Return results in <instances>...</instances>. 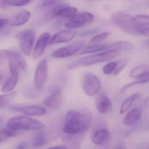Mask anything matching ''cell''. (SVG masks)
Segmentation results:
<instances>
[{
  "mask_svg": "<svg viewBox=\"0 0 149 149\" xmlns=\"http://www.w3.org/2000/svg\"><path fill=\"white\" fill-rule=\"evenodd\" d=\"M149 70L148 65L145 64H141L131 70L130 73L131 77L133 78H139L143 75L147 73Z\"/></svg>",
  "mask_w": 149,
  "mask_h": 149,
  "instance_id": "cell-26",
  "label": "cell"
},
{
  "mask_svg": "<svg viewBox=\"0 0 149 149\" xmlns=\"http://www.w3.org/2000/svg\"><path fill=\"white\" fill-rule=\"evenodd\" d=\"M59 1H45L42 3V6H50L53 5H57Z\"/></svg>",
  "mask_w": 149,
  "mask_h": 149,
  "instance_id": "cell-34",
  "label": "cell"
},
{
  "mask_svg": "<svg viewBox=\"0 0 149 149\" xmlns=\"http://www.w3.org/2000/svg\"><path fill=\"white\" fill-rule=\"evenodd\" d=\"M3 78V74L2 73V71L0 69V84H1V82H2V80Z\"/></svg>",
  "mask_w": 149,
  "mask_h": 149,
  "instance_id": "cell-39",
  "label": "cell"
},
{
  "mask_svg": "<svg viewBox=\"0 0 149 149\" xmlns=\"http://www.w3.org/2000/svg\"><path fill=\"white\" fill-rule=\"evenodd\" d=\"M1 122H2V120H1V118H0V123H1Z\"/></svg>",
  "mask_w": 149,
  "mask_h": 149,
  "instance_id": "cell-41",
  "label": "cell"
},
{
  "mask_svg": "<svg viewBox=\"0 0 149 149\" xmlns=\"http://www.w3.org/2000/svg\"><path fill=\"white\" fill-rule=\"evenodd\" d=\"M106 46L103 44H95L86 47L81 51L79 54H84L89 53L99 52L101 50H104L106 49Z\"/></svg>",
  "mask_w": 149,
  "mask_h": 149,
  "instance_id": "cell-27",
  "label": "cell"
},
{
  "mask_svg": "<svg viewBox=\"0 0 149 149\" xmlns=\"http://www.w3.org/2000/svg\"><path fill=\"white\" fill-rule=\"evenodd\" d=\"M11 52L12 51L11 50H6V49L0 50V59L8 57Z\"/></svg>",
  "mask_w": 149,
  "mask_h": 149,
  "instance_id": "cell-32",
  "label": "cell"
},
{
  "mask_svg": "<svg viewBox=\"0 0 149 149\" xmlns=\"http://www.w3.org/2000/svg\"><path fill=\"white\" fill-rule=\"evenodd\" d=\"M92 119V115L89 111L71 110L65 116L63 132L69 135L82 133L90 128Z\"/></svg>",
  "mask_w": 149,
  "mask_h": 149,
  "instance_id": "cell-1",
  "label": "cell"
},
{
  "mask_svg": "<svg viewBox=\"0 0 149 149\" xmlns=\"http://www.w3.org/2000/svg\"><path fill=\"white\" fill-rule=\"evenodd\" d=\"M110 137V133L107 129H102L96 132L92 137V141L95 144L101 145L107 141Z\"/></svg>",
  "mask_w": 149,
  "mask_h": 149,
  "instance_id": "cell-21",
  "label": "cell"
},
{
  "mask_svg": "<svg viewBox=\"0 0 149 149\" xmlns=\"http://www.w3.org/2000/svg\"><path fill=\"white\" fill-rule=\"evenodd\" d=\"M28 147L27 142H24L20 143L17 146V149H26Z\"/></svg>",
  "mask_w": 149,
  "mask_h": 149,
  "instance_id": "cell-36",
  "label": "cell"
},
{
  "mask_svg": "<svg viewBox=\"0 0 149 149\" xmlns=\"http://www.w3.org/2000/svg\"><path fill=\"white\" fill-rule=\"evenodd\" d=\"M76 35V32L74 30H64L56 33L49 40L50 45L64 43L70 41Z\"/></svg>",
  "mask_w": 149,
  "mask_h": 149,
  "instance_id": "cell-13",
  "label": "cell"
},
{
  "mask_svg": "<svg viewBox=\"0 0 149 149\" xmlns=\"http://www.w3.org/2000/svg\"><path fill=\"white\" fill-rule=\"evenodd\" d=\"M19 111L29 116H42L46 113V110L44 107L40 105H33L21 107Z\"/></svg>",
  "mask_w": 149,
  "mask_h": 149,
  "instance_id": "cell-18",
  "label": "cell"
},
{
  "mask_svg": "<svg viewBox=\"0 0 149 149\" xmlns=\"http://www.w3.org/2000/svg\"><path fill=\"white\" fill-rule=\"evenodd\" d=\"M116 149H126L125 147H124V146H120V147H118Z\"/></svg>",
  "mask_w": 149,
  "mask_h": 149,
  "instance_id": "cell-40",
  "label": "cell"
},
{
  "mask_svg": "<svg viewBox=\"0 0 149 149\" xmlns=\"http://www.w3.org/2000/svg\"><path fill=\"white\" fill-rule=\"evenodd\" d=\"M17 36L19 40L22 52L26 55H30L35 38L34 31L31 29L25 30L19 33Z\"/></svg>",
  "mask_w": 149,
  "mask_h": 149,
  "instance_id": "cell-6",
  "label": "cell"
},
{
  "mask_svg": "<svg viewBox=\"0 0 149 149\" xmlns=\"http://www.w3.org/2000/svg\"><path fill=\"white\" fill-rule=\"evenodd\" d=\"M50 34L48 33L42 34L39 37L34 49L33 57L36 59L40 57L43 54L50 40Z\"/></svg>",
  "mask_w": 149,
  "mask_h": 149,
  "instance_id": "cell-14",
  "label": "cell"
},
{
  "mask_svg": "<svg viewBox=\"0 0 149 149\" xmlns=\"http://www.w3.org/2000/svg\"><path fill=\"white\" fill-rule=\"evenodd\" d=\"M47 74V60H43L39 63L35 74L34 84L37 91L39 92L42 90Z\"/></svg>",
  "mask_w": 149,
  "mask_h": 149,
  "instance_id": "cell-9",
  "label": "cell"
},
{
  "mask_svg": "<svg viewBox=\"0 0 149 149\" xmlns=\"http://www.w3.org/2000/svg\"><path fill=\"white\" fill-rule=\"evenodd\" d=\"M126 65V63H124L123 65H121V66H120V67H119L116 70L114 71L113 75H117L119 74H120L122 71H123V70L125 68Z\"/></svg>",
  "mask_w": 149,
  "mask_h": 149,
  "instance_id": "cell-35",
  "label": "cell"
},
{
  "mask_svg": "<svg viewBox=\"0 0 149 149\" xmlns=\"http://www.w3.org/2000/svg\"><path fill=\"white\" fill-rule=\"evenodd\" d=\"M111 20L114 25L124 32L130 34L139 35L137 25L131 15L122 13H114L111 16Z\"/></svg>",
  "mask_w": 149,
  "mask_h": 149,
  "instance_id": "cell-4",
  "label": "cell"
},
{
  "mask_svg": "<svg viewBox=\"0 0 149 149\" xmlns=\"http://www.w3.org/2000/svg\"><path fill=\"white\" fill-rule=\"evenodd\" d=\"M47 143V137L45 132L41 131L36 133L32 138L31 145L34 148H40L44 146Z\"/></svg>",
  "mask_w": 149,
  "mask_h": 149,
  "instance_id": "cell-23",
  "label": "cell"
},
{
  "mask_svg": "<svg viewBox=\"0 0 149 149\" xmlns=\"http://www.w3.org/2000/svg\"><path fill=\"white\" fill-rule=\"evenodd\" d=\"M83 45L84 43L81 42H75L69 46L58 49L54 52L53 56L59 59L70 57L79 52Z\"/></svg>",
  "mask_w": 149,
  "mask_h": 149,
  "instance_id": "cell-10",
  "label": "cell"
},
{
  "mask_svg": "<svg viewBox=\"0 0 149 149\" xmlns=\"http://www.w3.org/2000/svg\"><path fill=\"white\" fill-rule=\"evenodd\" d=\"M31 17V14L27 10H23L16 15L11 21V26H19L26 24L29 21Z\"/></svg>",
  "mask_w": 149,
  "mask_h": 149,
  "instance_id": "cell-19",
  "label": "cell"
},
{
  "mask_svg": "<svg viewBox=\"0 0 149 149\" xmlns=\"http://www.w3.org/2000/svg\"><path fill=\"white\" fill-rule=\"evenodd\" d=\"M8 22V20L6 19H0V29H1Z\"/></svg>",
  "mask_w": 149,
  "mask_h": 149,
  "instance_id": "cell-37",
  "label": "cell"
},
{
  "mask_svg": "<svg viewBox=\"0 0 149 149\" xmlns=\"http://www.w3.org/2000/svg\"><path fill=\"white\" fill-rule=\"evenodd\" d=\"M47 149H67V147L65 146L59 145L54 146V147H52Z\"/></svg>",
  "mask_w": 149,
  "mask_h": 149,
  "instance_id": "cell-38",
  "label": "cell"
},
{
  "mask_svg": "<svg viewBox=\"0 0 149 149\" xmlns=\"http://www.w3.org/2000/svg\"><path fill=\"white\" fill-rule=\"evenodd\" d=\"M44 124L37 119L26 116L13 118L8 120L6 128L15 131L40 130L45 128Z\"/></svg>",
  "mask_w": 149,
  "mask_h": 149,
  "instance_id": "cell-2",
  "label": "cell"
},
{
  "mask_svg": "<svg viewBox=\"0 0 149 149\" xmlns=\"http://www.w3.org/2000/svg\"><path fill=\"white\" fill-rule=\"evenodd\" d=\"M77 9L65 4H59L55 6L48 13L49 17H61L64 19H71L76 14Z\"/></svg>",
  "mask_w": 149,
  "mask_h": 149,
  "instance_id": "cell-8",
  "label": "cell"
},
{
  "mask_svg": "<svg viewBox=\"0 0 149 149\" xmlns=\"http://www.w3.org/2000/svg\"><path fill=\"white\" fill-rule=\"evenodd\" d=\"M62 94L61 89L57 87L54 88L51 94L43 101L44 104L50 109L57 110L62 104Z\"/></svg>",
  "mask_w": 149,
  "mask_h": 149,
  "instance_id": "cell-11",
  "label": "cell"
},
{
  "mask_svg": "<svg viewBox=\"0 0 149 149\" xmlns=\"http://www.w3.org/2000/svg\"><path fill=\"white\" fill-rule=\"evenodd\" d=\"M96 107L100 113L107 114L111 111L112 103L110 99L106 95H102L97 100Z\"/></svg>",
  "mask_w": 149,
  "mask_h": 149,
  "instance_id": "cell-17",
  "label": "cell"
},
{
  "mask_svg": "<svg viewBox=\"0 0 149 149\" xmlns=\"http://www.w3.org/2000/svg\"><path fill=\"white\" fill-rule=\"evenodd\" d=\"M110 33L108 32L102 33L100 34L97 35L93 37L91 39V42H98L102 41L104 40H105L106 38L109 35Z\"/></svg>",
  "mask_w": 149,
  "mask_h": 149,
  "instance_id": "cell-31",
  "label": "cell"
},
{
  "mask_svg": "<svg viewBox=\"0 0 149 149\" xmlns=\"http://www.w3.org/2000/svg\"><path fill=\"white\" fill-rule=\"evenodd\" d=\"M133 45L129 42L122 41L113 43L106 47V50L129 51L133 49Z\"/></svg>",
  "mask_w": 149,
  "mask_h": 149,
  "instance_id": "cell-22",
  "label": "cell"
},
{
  "mask_svg": "<svg viewBox=\"0 0 149 149\" xmlns=\"http://www.w3.org/2000/svg\"><path fill=\"white\" fill-rule=\"evenodd\" d=\"M82 87L85 94L93 97L100 91L101 83L96 76L92 73H86L83 77Z\"/></svg>",
  "mask_w": 149,
  "mask_h": 149,
  "instance_id": "cell-5",
  "label": "cell"
},
{
  "mask_svg": "<svg viewBox=\"0 0 149 149\" xmlns=\"http://www.w3.org/2000/svg\"></svg>",
  "mask_w": 149,
  "mask_h": 149,
  "instance_id": "cell-42",
  "label": "cell"
},
{
  "mask_svg": "<svg viewBox=\"0 0 149 149\" xmlns=\"http://www.w3.org/2000/svg\"><path fill=\"white\" fill-rule=\"evenodd\" d=\"M29 0H13V1H6L8 6H22L27 5L31 2Z\"/></svg>",
  "mask_w": 149,
  "mask_h": 149,
  "instance_id": "cell-30",
  "label": "cell"
},
{
  "mask_svg": "<svg viewBox=\"0 0 149 149\" xmlns=\"http://www.w3.org/2000/svg\"><path fill=\"white\" fill-rule=\"evenodd\" d=\"M9 68L17 71L25 70L27 67V64L20 54L12 51L8 57Z\"/></svg>",
  "mask_w": 149,
  "mask_h": 149,
  "instance_id": "cell-12",
  "label": "cell"
},
{
  "mask_svg": "<svg viewBox=\"0 0 149 149\" xmlns=\"http://www.w3.org/2000/svg\"><path fill=\"white\" fill-rule=\"evenodd\" d=\"M9 77L3 85L2 91L5 93H8L13 91L17 85L19 80V73L17 70L10 69Z\"/></svg>",
  "mask_w": 149,
  "mask_h": 149,
  "instance_id": "cell-16",
  "label": "cell"
},
{
  "mask_svg": "<svg viewBox=\"0 0 149 149\" xmlns=\"http://www.w3.org/2000/svg\"><path fill=\"white\" fill-rule=\"evenodd\" d=\"M98 30H99V29H92V30H88V31H85V32L82 33L80 36H86L91 35L94 34L96 33Z\"/></svg>",
  "mask_w": 149,
  "mask_h": 149,
  "instance_id": "cell-33",
  "label": "cell"
},
{
  "mask_svg": "<svg viewBox=\"0 0 149 149\" xmlns=\"http://www.w3.org/2000/svg\"><path fill=\"white\" fill-rule=\"evenodd\" d=\"M21 133V131H15L6 128L0 130V143L11 138L17 136Z\"/></svg>",
  "mask_w": 149,
  "mask_h": 149,
  "instance_id": "cell-25",
  "label": "cell"
},
{
  "mask_svg": "<svg viewBox=\"0 0 149 149\" xmlns=\"http://www.w3.org/2000/svg\"><path fill=\"white\" fill-rule=\"evenodd\" d=\"M137 25L139 35L149 36V17L145 15H138L134 17Z\"/></svg>",
  "mask_w": 149,
  "mask_h": 149,
  "instance_id": "cell-15",
  "label": "cell"
},
{
  "mask_svg": "<svg viewBox=\"0 0 149 149\" xmlns=\"http://www.w3.org/2000/svg\"><path fill=\"white\" fill-rule=\"evenodd\" d=\"M119 52L116 50H106L105 52L84 57L69 64L68 68L73 69L80 67L91 66L98 63L107 61L116 58Z\"/></svg>",
  "mask_w": 149,
  "mask_h": 149,
  "instance_id": "cell-3",
  "label": "cell"
},
{
  "mask_svg": "<svg viewBox=\"0 0 149 149\" xmlns=\"http://www.w3.org/2000/svg\"><path fill=\"white\" fill-rule=\"evenodd\" d=\"M94 15L90 13L83 12L75 15L65 24L69 29H77L83 27L91 23L94 20Z\"/></svg>",
  "mask_w": 149,
  "mask_h": 149,
  "instance_id": "cell-7",
  "label": "cell"
},
{
  "mask_svg": "<svg viewBox=\"0 0 149 149\" xmlns=\"http://www.w3.org/2000/svg\"><path fill=\"white\" fill-rule=\"evenodd\" d=\"M17 95L16 91L0 95V108L6 106L12 101Z\"/></svg>",
  "mask_w": 149,
  "mask_h": 149,
  "instance_id": "cell-28",
  "label": "cell"
},
{
  "mask_svg": "<svg viewBox=\"0 0 149 149\" xmlns=\"http://www.w3.org/2000/svg\"><path fill=\"white\" fill-rule=\"evenodd\" d=\"M117 66V63L116 62H111L106 64L103 68V72L106 75H110L114 73Z\"/></svg>",
  "mask_w": 149,
  "mask_h": 149,
  "instance_id": "cell-29",
  "label": "cell"
},
{
  "mask_svg": "<svg viewBox=\"0 0 149 149\" xmlns=\"http://www.w3.org/2000/svg\"><path fill=\"white\" fill-rule=\"evenodd\" d=\"M142 115V111L139 108H135L128 112L123 119V123L127 125H131L137 122Z\"/></svg>",
  "mask_w": 149,
  "mask_h": 149,
  "instance_id": "cell-20",
  "label": "cell"
},
{
  "mask_svg": "<svg viewBox=\"0 0 149 149\" xmlns=\"http://www.w3.org/2000/svg\"><path fill=\"white\" fill-rule=\"evenodd\" d=\"M141 97V95L139 93L132 94L128 97L124 102L120 110V113L123 114L127 112L132 106L133 102Z\"/></svg>",
  "mask_w": 149,
  "mask_h": 149,
  "instance_id": "cell-24",
  "label": "cell"
}]
</instances>
